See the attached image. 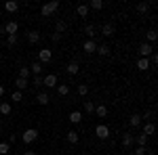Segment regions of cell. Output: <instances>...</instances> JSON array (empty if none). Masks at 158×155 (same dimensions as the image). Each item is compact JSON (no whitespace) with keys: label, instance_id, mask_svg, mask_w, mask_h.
I'll list each match as a JSON object with an SVG mask.
<instances>
[{"label":"cell","instance_id":"4dcf8cb0","mask_svg":"<svg viewBox=\"0 0 158 155\" xmlns=\"http://www.w3.org/2000/svg\"><path fill=\"white\" fill-rule=\"evenodd\" d=\"M76 13H78L80 17H86V15H89V6H86V4H78V6H76Z\"/></svg>","mask_w":158,"mask_h":155},{"label":"cell","instance_id":"f546056e","mask_svg":"<svg viewBox=\"0 0 158 155\" xmlns=\"http://www.w3.org/2000/svg\"><path fill=\"white\" fill-rule=\"evenodd\" d=\"M11 101L13 103H21V101H23V92H19V90L11 92Z\"/></svg>","mask_w":158,"mask_h":155},{"label":"cell","instance_id":"30bf717a","mask_svg":"<svg viewBox=\"0 0 158 155\" xmlns=\"http://www.w3.org/2000/svg\"><path fill=\"white\" fill-rule=\"evenodd\" d=\"M101 34H103L106 38H112L114 34H116V27H114L112 23H103L101 25Z\"/></svg>","mask_w":158,"mask_h":155},{"label":"cell","instance_id":"9a60e30c","mask_svg":"<svg viewBox=\"0 0 158 155\" xmlns=\"http://www.w3.org/2000/svg\"><path fill=\"white\" fill-rule=\"evenodd\" d=\"M82 50H85V52H95V50H97V44H95V40H85V44H82Z\"/></svg>","mask_w":158,"mask_h":155},{"label":"cell","instance_id":"4316f807","mask_svg":"<svg viewBox=\"0 0 158 155\" xmlns=\"http://www.w3.org/2000/svg\"><path fill=\"white\" fill-rule=\"evenodd\" d=\"M152 6H154V2H139V4H137V11L139 13H148Z\"/></svg>","mask_w":158,"mask_h":155},{"label":"cell","instance_id":"f35d334b","mask_svg":"<svg viewBox=\"0 0 158 155\" xmlns=\"http://www.w3.org/2000/svg\"><path fill=\"white\" fill-rule=\"evenodd\" d=\"M133 153H135V155H146V153H148V149H146V147H135Z\"/></svg>","mask_w":158,"mask_h":155},{"label":"cell","instance_id":"5bb4252c","mask_svg":"<svg viewBox=\"0 0 158 155\" xmlns=\"http://www.w3.org/2000/svg\"><path fill=\"white\" fill-rule=\"evenodd\" d=\"M15 86H17V90H19V92H23V90H27V86H30V80L17 78V80H15Z\"/></svg>","mask_w":158,"mask_h":155},{"label":"cell","instance_id":"7bdbcfd3","mask_svg":"<svg viewBox=\"0 0 158 155\" xmlns=\"http://www.w3.org/2000/svg\"><path fill=\"white\" fill-rule=\"evenodd\" d=\"M23 155H38L36 151H30V149H27V151H23Z\"/></svg>","mask_w":158,"mask_h":155},{"label":"cell","instance_id":"60d3db41","mask_svg":"<svg viewBox=\"0 0 158 155\" xmlns=\"http://www.w3.org/2000/svg\"><path fill=\"white\" fill-rule=\"evenodd\" d=\"M15 141H17V134H11V136H9V141H6V143H9V145H13V143H15Z\"/></svg>","mask_w":158,"mask_h":155},{"label":"cell","instance_id":"1f68e13d","mask_svg":"<svg viewBox=\"0 0 158 155\" xmlns=\"http://www.w3.org/2000/svg\"><path fill=\"white\" fill-rule=\"evenodd\" d=\"M146 38H148V44H152V42H156V38H158L156 29H150V32L146 34Z\"/></svg>","mask_w":158,"mask_h":155},{"label":"cell","instance_id":"b9f144b4","mask_svg":"<svg viewBox=\"0 0 158 155\" xmlns=\"http://www.w3.org/2000/svg\"><path fill=\"white\" fill-rule=\"evenodd\" d=\"M51 40H53V42H59V40H61V34H53V36H51Z\"/></svg>","mask_w":158,"mask_h":155},{"label":"cell","instance_id":"ab89813d","mask_svg":"<svg viewBox=\"0 0 158 155\" xmlns=\"http://www.w3.org/2000/svg\"><path fill=\"white\" fill-rule=\"evenodd\" d=\"M32 82H34V86H42V76H34Z\"/></svg>","mask_w":158,"mask_h":155},{"label":"cell","instance_id":"cb8c5ba5","mask_svg":"<svg viewBox=\"0 0 158 155\" xmlns=\"http://www.w3.org/2000/svg\"><path fill=\"white\" fill-rule=\"evenodd\" d=\"M57 95L59 96H68L70 95V86H68V84H57Z\"/></svg>","mask_w":158,"mask_h":155},{"label":"cell","instance_id":"9c48e42d","mask_svg":"<svg viewBox=\"0 0 158 155\" xmlns=\"http://www.w3.org/2000/svg\"><path fill=\"white\" fill-rule=\"evenodd\" d=\"M120 143H122V147H127V149H131V147L135 145V136H133V134H129V132H127V134H122Z\"/></svg>","mask_w":158,"mask_h":155},{"label":"cell","instance_id":"6da1fadb","mask_svg":"<svg viewBox=\"0 0 158 155\" xmlns=\"http://www.w3.org/2000/svg\"><path fill=\"white\" fill-rule=\"evenodd\" d=\"M57 9H59V2H57V0H53V2L42 4V6H40V13H42V17H49V15H53Z\"/></svg>","mask_w":158,"mask_h":155},{"label":"cell","instance_id":"277c9868","mask_svg":"<svg viewBox=\"0 0 158 155\" xmlns=\"http://www.w3.org/2000/svg\"><path fill=\"white\" fill-rule=\"evenodd\" d=\"M51 59H53V50H51V48H42V50L38 52V59L36 61L44 65V63H51Z\"/></svg>","mask_w":158,"mask_h":155},{"label":"cell","instance_id":"74e56055","mask_svg":"<svg viewBox=\"0 0 158 155\" xmlns=\"http://www.w3.org/2000/svg\"><path fill=\"white\" fill-rule=\"evenodd\" d=\"M85 111H86V113H93V111H95V103H91V101H85Z\"/></svg>","mask_w":158,"mask_h":155},{"label":"cell","instance_id":"f6af8a7d","mask_svg":"<svg viewBox=\"0 0 158 155\" xmlns=\"http://www.w3.org/2000/svg\"><path fill=\"white\" fill-rule=\"evenodd\" d=\"M0 134H2V126H0Z\"/></svg>","mask_w":158,"mask_h":155},{"label":"cell","instance_id":"2e32d148","mask_svg":"<svg viewBox=\"0 0 158 155\" xmlns=\"http://www.w3.org/2000/svg\"><path fill=\"white\" fill-rule=\"evenodd\" d=\"M36 103H38V105H49L51 96L47 95V92H38V95H36Z\"/></svg>","mask_w":158,"mask_h":155},{"label":"cell","instance_id":"484cf974","mask_svg":"<svg viewBox=\"0 0 158 155\" xmlns=\"http://www.w3.org/2000/svg\"><path fill=\"white\" fill-rule=\"evenodd\" d=\"M68 118H70V122H72V124H80V122H82V113H80V111H72Z\"/></svg>","mask_w":158,"mask_h":155},{"label":"cell","instance_id":"f1b7e54d","mask_svg":"<svg viewBox=\"0 0 158 155\" xmlns=\"http://www.w3.org/2000/svg\"><path fill=\"white\" fill-rule=\"evenodd\" d=\"M148 138H150V136H146V134H139V136L135 138L137 147H146V145H148Z\"/></svg>","mask_w":158,"mask_h":155},{"label":"cell","instance_id":"83f0119b","mask_svg":"<svg viewBox=\"0 0 158 155\" xmlns=\"http://www.w3.org/2000/svg\"><path fill=\"white\" fill-rule=\"evenodd\" d=\"M0 113L2 115H11V103H6V101L0 103Z\"/></svg>","mask_w":158,"mask_h":155},{"label":"cell","instance_id":"ba28073f","mask_svg":"<svg viewBox=\"0 0 158 155\" xmlns=\"http://www.w3.org/2000/svg\"><path fill=\"white\" fill-rule=\"evenodd\" d=\"M65 72L70 73V76H78V72H80V65H78V61H70V63L65 65Z\"/></svg>","mask_w":158,"mask_h":155},{"label":"cell","instance_id":"d6a6232c","mask_svg":"<svg viewBox=\"0 0 158 155\" xmlns=\"http://www.w3.org/2000/svg\"><path fill=\"white\" fill-rule=\"evenodd\" d=\"M68 29V25H65V21H57V25H55V34H63Z\"/></svg>","mask_w":158,"mask_h":155},{"label":"cell","instance_id":"5b68a950","mask_svg":"<svg viewBox=\"0 0 158 155\" xmlns=\"http://www.w3.org/2000/svg\"><path fill=\"white\" fill-rule=\"evenodd\" d=\"M95 136L97 138H101V141H106L110 136V128L106 126V124H99V126H95Z\"/></svg>","mask_w":158,"mask_h":155},{"label":"cell","instance_id":"7402d4cb","mask_svg":"<svg viewBox=\"0 0 158 155\" xmlns=\"http://www.w3.org/2000/svg\"><path fill=\"white\" fill-rule=\"evenodd\" d=\"M95 52H97V55H101V57H108L112 50H110L108 44H97V50H95Z\"/></svg>","mask_w":158,"mask_h":155},{"label":"cell","instance_id":"8d00e7d4","mask_svg":"<svg viewBox=\"0 0 158 155\" xmlns=\"http://www.w3.org/2000/svg\"><path fill=\"white\" fill-rule=\"evenodd\" d=\"M17 42H19V38H17V34H15V36H6V44H9V46H15Z\"/></svg>","mask_w":158,"mask_h":155},{"label":"cell","instance_id":"bcb514c9","mask_svg":"<svg viewBox=\"0 0 158 155\" xmlns=\"http://www.w3.org/2000/svg\"><path fill=\"white\" fill-rule=\"evenodd\" d=\"M0 13H2V6H0Z\"/></svg>","mask_w":158,"mask_h":155},{"label":"cell","instance_id":"3957f363","mask_svg":"<svg viewBox=\"0 0 158 155\" xmlns=\"http://www.w3.org/2000/svg\"><path fill=\"white\" fill-rule=\"evenodd\" d=\"M57 84H59V80H57L55 73H47V76H42V86H44V88H55Z\"/></svg>","mask_w":158,"mask_h":155},{"label":"cell","instance_id":"e0dca14e","mask_svg":"<svg viewBox=\"0 0 158 155\" xmlns=\"http://www.w3.org/2000/svg\"><path fill=\"white\" fill-rule=\"evenodd\" d=\"M129 126H131V128H139V126H141V115H139V113H133V115L129 118Z\"/></svg>","mask_w":158,"mask_h":155},{"label":"cell","instance_id":"d4e9b609","mask_svg":"<svg viewBox=\"0 0 158 155\" xmlns=\"http://www.w3.org/2000/svg\"><path fill=\"white\" fill-rule=\"evenodd\" d=\"M85 36H86V40H93L95 38V25H85Z\"/></svg>","mask_w":158,"mask_h":155},{"label":"cell","instance_id":"7c38bea8","mask_svg":"<svg viewBox=\"0 0 158 155\" xmlns=\"http://www.w3.org/2000/svg\"><path fill=\"white\" fill-rule=\"evenodd\" d=\"M27 42H30V44H38V42H40V32H38V29L27 32Z\"/></svg>","mask_w":158,"mask_h":155},{"label":"cell","instance_id":"d590c367","mask_svg":"<svg viewBox=\"0 0 158 155\" xmlns=\"http://www.w3.org/2000/svg\"><path fill=\"white\" fill-rule=\"evenodd\" d=\"M78 95H80V96L89 95V86H86V84H78Z\"/></svg>","mask_w":158,"mask_h":155},{"label":"cell","instance_id":"ffe728a7","mask_svg":"<svg viewBox=\"0 0 158 155\" xmlns=\"http://www.w3.org/2000/svg\"><path fill=\"white\" fill-rule=\"evenodd\" d=\"M97 118H106L108 115V107L106 105H95V111H93Z\"/></svg>","mask_w":158,"mask_h":155},{"label":"cell","instance_id":"ee69618b","mask_svg":"<svg viewBox=\"0 0 158 155\" xmlns=\"http://www.w3.org/2000/svg\"><path fill=\"white\" fill-rule=\"evenodd\" d=\"M2 96H4V86L0 84V99H2Z\"/></svg>","mask_w":158,"mask_h":155},{"label":"cell","instance_id":"ac0fdd59","mask_svg":"<svg viewBox=\"0 0 158 155\" xmlns=\"http://www.w3.org/2000/svg\"><path fill=\"white\" fill-rule=\"evenodd\" d=\"M154 132H156V124H154V122H146V124H143V132H141V134L150 136V134H154Z\"/></svg>","mask_w":158,"mask_h":155},{"label":"cell","instance_id":"e575fe53","mask_svg":"<svg viewBox=\"0 0 158 155\" xmlns=\"http://www.w3.org/2000/svg\"><path fill=\"white\" fill-rule=\"evenodd\" d=\"M9 151H11V145L6 143V141L0 143V155H9Z\"/></svg>","mask_w":158,"mask_h":155},{"label":"cell","instance_id":"d6986e66","mask_svg":"<svg viewBox=\"0 0 158 155\" xmlns=\"http://www.w3.org/2000/svg\"><path fill=\"white\" fill-rule=\"evenodd\" d=\"M86 6H89V11H101L103 9V0H91Z\"/></svg>","mask_w":158,"mask_h":155},{"label":"cell","instance_id":"7a4b0ae2","mask_svg":"<svg viewBox=\"0 0 158 155\" xmlns=\"http://www.w3.org/2000/svg\"><path fill=\"white\" fill-rule=\"evenodd\" d=\"M36 138H38V130H36V128H27V130L21 134V141H23L25 145H32Z\"/></svg>","mask_w":158,"mask_h":155},{"label":"cell","instance_id":"603a6c76","mask_svg":"<svg viewBox=\"0 0 158 155\" xmlns=\"http://www.w3.org/2000/svg\"><path fill=\"white\" fill-rule=\"evenodd\" d=\"M150 67H152V65H150V61H148V59H139V61H137V69H139V72H148Z\"/></svg>","mask_w":158,"mask_h":155},{"label":"cell","instance_id":"8fae6325","mask_svg":"<svg viewBox=\"0 0 158 155\" xmlns=\"http://www.w3.org/2000/svg\"><path fill=\"white\" fill-rule=\"evenodd\" d=\"M4 11L6 13H17L19 11V2H17V0H9V2H4Z\"/></svg>","mask_w":158,"mask_h":155},{"label":"cell","instance_id":"4fadbf2b","mask_svg":"<svg viewBox=\"0 0 158 155\" xmlns=\"http://www.w3.org/2000/svg\"><path fill=\"white\" fill-rule=\"evenodd\" d=\"M42 69H44V65L38 63V61H34V63L30 65V73H34V76H42Z\"/></svg>","mask_w":158,"mask_h":155},{"label":"cell","instance_id":"8992f818","mask_svg":"<svg viewBox=\"0 0 158 155\" xmlns=\"http://www.w3.org/2000/svg\"><path fill=\"white\" fill-rule=\"evenodd\" d=\"M152 52H154V46H152V44H148V42H141V44H139V55H141V59H148Z\"/></svg>","mask_w":158,"mask_h":155},{"label":"cell","instance_id":"52a82bcc","mask_svg":"<svg viewBox=\"0 0 158 155\" xmlns=\"http://www.w3.org/2000/svg\"><path fill=\"white\" fill-rule=\"evenodd\" d=\"M17 32H19V23L17 21H9V23L4 25V34L6 36H15Z\"/></svg>","mask_w":158,"mask_h":155},{"label":"cell","instance_id":"836d02e7","mask_svg":"<svg viewBox=\"0 0 158 155\" xmlns=\"http://www.w3.org/2000/svg\"><path fill=\"white\" fill-rule=\"evenodd\" d=\"M30 67H19V78H23V80H30Z\"/></svg>","mask_w":158,"mask_h":155},{"label":"cell","instance_id":"44dd1931","mask_svg":"<svg viewBox=\"0 0 158 155\" xmlns=\"http://www.w3.org/2000/svg\"><path fill=\"white\" fill-rule=\"evenodd\" d=\"M78 141H80V136H78V132H76V130L68 132V143H70V145H78Z\"/></svg>","mask_w":158,"mask_h":155}]
</instances>
